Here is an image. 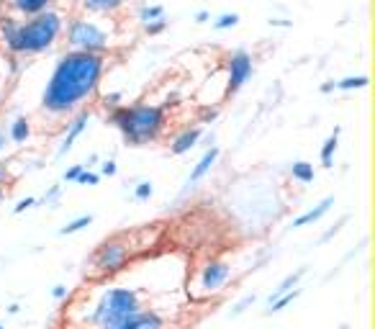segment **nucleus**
Wrapping results in <instances>:
<instances>
[{"label": "nucleus", "mask_w": 375, "mask_h": 329, "mask_svg": "<svg viewBox=\"0 0 375 329\" xmlns=\"http://www.w3.org/2000/svg\"><path fill=\"white\" fill-rule=\"evenodd\" d=\"M105 54L70 49L57 60L41 93V108L52 116H67L88 101L100 85Z\"/></svg>", "instance_id": "obj_1"}, {"label": "nucleus", "mask_w": 375, "mask_h": 329, "mask_svg": "<svg viewBox=\"0 0 375 329\" xmlns=\"http://www.w3.org/2000/svg\"><path fill=\"white\" fill-rule=\"evenodd\" d=\"M62 13L46 8L41 13L26 15V21L0 18V41L13 57H34L49 52L62 37Z\"/></svg>", "instance_id": "obj_2"}, {"label": "nucleus", "mask_w": 375, "mask_h": 329, "mask_svg": "<svg viewBox=\"0 0 375 329\" xmlns=\"http://www.w3.org/2000/svg\"><path fill=\"white\" fill-rule=\"evenodd\" d=\"M108 124L119 129L126 144L144 147V144L157 142L162 136L167 127V116L162 105H113V111L108 113Z\"/></svg>", "instance_id": "obj_3"}, {"label": "nucleus", "mask_w": 375, "mask_h": 329, "mask_svg": "<svg viewBox=\"0 0 375 329\" xmlns=\"http://www.w3.org/2000/svg\"><path fill=\"white\" fill-rule=\"evenodd\" d=\"M139 309H142V304H139V293L134 288H111V291L103 293L100 304L93 311V322L105 329L121 322V319H126L129 314H134Z\"/></svg>", "instance_id": "obj_4"}, {"label": "nucleus", "mask_w": 375, "mask_h": 329, "mask_svg": "<svg viewBox=\"0 0 375 329\" xmlns=\"http://www.w3.org/2000/svg\"><path fill=\"white\" fill-rule=\"evenodd\" d=\"M67 44L70 49H77V52L105 54L111 46V39H108V31L100 29L96 21L75 18L67 26Z\"/></svg>", "instance_id": "obj_5"}, {"label": "nucleus", "mask_w": 375, "mask_h": 329, "mask_svg": "<svg viewBox=\"0 0 375 329\" xmlns=\"http://www.w3.org/2000/svg\"><path fill=\"white\" fill-rule=\"evenodd\" d=\"M129 254H131V245L126 242L124 234L113 237V240H105L103 245L98 247L96 254H93V268L98 273H116L126 265Z\"/></svg>", "instance_id": "obj_6"}, {"label": "nucleus", "mask_w": 375, "mask_h": 329, "mask_svg": "<svg viewBox=\"0 0 375 329\" xmlns=\"http://www.w3.org/2000/svg\"><path fill=\"white\" fill-rule=\"evenodd\" d=\"M252 77V54L244 49H237L229 57V80H226V98L239 93L244 82Z\"/></svg>", "instance_id": "obj_7"}, {"label": "nucleus", "mask_w": 375, "mask_h": 329, "mask_svg": "<svg viewBox=\"0 0 375 329\" xmlns=\"http://www.w3.org/2000/svg\"><path fill=\"white\" fill-rule=\"evenodd\" d=\"M105 329H165V319L157 314V311H134V314H129L126 319H121V322L111 324V327Z\"/></svg>", "instance_id": "obj_8"}, {"label": "nucleus", "mask_w": 375, "mask_h": 329, "mask_svg": "<svg viewBox=\"0 0 375 329\" xmlns=\"http://www.w3.org/2000/svg\"><path fill=\"white\" fill-rule=\"evenodd\" d=\"M229 273H232V268H229L226 262H209L201 273V288H206V291H218V288L226 283Z\"/></svg>", "instance_id": "obj_9"}, {"label": "nucleus", "mask_w": 375, "mask_h": 329, "mask_svg": "<svg viewBox=\"0 0 375 329\" xmlns=\"http://www.w3.org/2000/svg\"><path fill=\"white\" fill-rule=\"evenodd\" d=\"M88 121H91V111H88V108H83V111L75 116V121L70 124L67 134H65V139H62V144H60V150H57V157H65V155H67V152L75 147L77 136H80L85 129H88Z\"/></svg>", "instance_id": "obj_10"}, {"label": "nucleus", "mask_w": 375, "mask_h": 329, "mask_svg": "<svg viewBox=\"0 0 375 329\" xmlns=\"http://www.w3.org/2000/svg\"><path fill=\"white\" fill-rule=\"evenodd\" d=\"M216 160H218V147H211V150L203 152V157L195 162V167L190 170V175H188V188H193L195 183H201L211 172V167L216 164Z\"/></svg>", "instance_id": "obj_11"}, {"label": "nucleus", "mask_w": 375, "mask_h": 329, "mask_svg": "<svg viewBox=\"0 0 375 329\" xmlns=\"http://www.w3.org/2000/svg\"><path fill=\"white\" fill-rule=\"evenodd\" d=\"M203 136V129L201 127H193V129H185L180 136H175V142L170 144V152H173L175 157H180V155H185V152H190L195 147V144L201 142Z\"/></svg>", "instance_id": "obj_12"}, {"label": "nucleus", "mask_w": 375, "mask_h": 329, "mask_svg": "<svg viewBox=\"0 0 375 329\" xmlns=\"http://www.w3.org/2000/svg\"><path fill=\"white\" fill-rule=\"evenodd\" d=\"M57 0H11V6H13L15 13L21 15H34V13H41L46 8H52Z\"/></svg>", "instance_id": "obj_13"}, {"label": "nucleus", "mask_w": 375, "mask_h": 329, "mask_svg": "<svg viewBox=\"0 0 375 329\" xmlns=\"http://www.w3.org/2000/svg\"><path fill=\"white\" fill-rule=\"evenodd\" d=\"M331 206H334V198H324L322 203H319V206H316V209H311V211H306V214H303V217H298V219H293V226H306V224H314V221H319V219L324 217V214H327V211L331 209Z\"/></svg>", "instance_id": "obj_14"}, {"label": "nucleus", "mask_w": 375, "mask_h": 329, "mask_svg": "<svg viewBox=\"0 0 375 329\" xmlns=\"http://www.w3.org/2000/svg\"><path fill=\"white\" fill-rule=\"evenodd\" d=\"M126 6V0H83V8L88 13H116Z\"/></svg>", "instance_id": "obj_15"}, {"label": "nucleus", "mask_w": 375, "mask_h": 329, "mask_svg": "<svg viewBox=\"0 0 375 329\" xmlns=\"http://www.w3.org/2000/svg\"><path fill=\"white\" fill-rule=\"evenodd\" d=\"M339 131H342V129L337 127L334 131H331L329 139L324 142V147H322V164L324 167H331V164H334V152H337V144H339Z\"/></svg>", "instance_id": "obj_16"}, {"label": "nucleus", "mask_w": 375, "mask_h": 329, "mask_svg": "<svg viewBox=\"0 0 375 329\" xmlns=\"http://www.w3.org/2000/svg\"><path fill=\"white\" fill-rule=\"evenodd\" d=\"M31 136V127H29V119L26 116H18V119L11 124V139L15 144H23L26 139Z\"/></svg>", "instance_id": "obj_17"}, {"label": "nucleus", "mask_w": 375, "mask_h": 329, "mask_svg": "<svg viewBox=\"0 0 375 329\" xmlns=\"http://www.w3.org/2000/svg\"><path fill=\"white\" fill-rule=\"evenodd\" d=\"M291 175L298 180V183H314V164L303 162V160H301V162H293Z\"/></svg>", "instance_id": "obj_18"}, {"label": "nucleus", "mask_w": 375, "mask_h": 329, "mask_svg": "<svg viewBox=\"0 0 375 329\" xmlns=\"http://www.w3.org/2000/svg\"><path fill=\"white\" fill-rule=\"evenodd\" d=\"M370 77L368 75H355V77H342L334 82V90H362L368 88Z\"/></svg>", "instance_id": "obj_19"}, {"label": "nucleus", "mask_w": 375, "mask_h": 329, "mask_svg": "<svg viewBox=\"0 0 375 329\" xmlns=\"http://www.w3.org/2000/svg\"><path fill=\"white\" fill-rule=\"evenodd\" d=\"M298 296H301V291H285V293H280L278 299L270 301V309H268V311H270V314H278V311H283V309L288 307V304H293V301L298 299Z\"/></svg>", "instance_id": "obj_20"}, {"label": "nucleus", "mask_w": 375, "mask_h": 329, "mask_svg": "<svg viewBox=\"0 0 375 329\" xmlns=\"http://www.w3.org/2000/svg\"><path fill=\"white\" fill-rule=\"evenodd\" d=\"M303 276H306V268H298V270H296V273H291V276L285 278L283 283H280V285H278V288H275V291H272L270 301H272V299H278L280 293H285V291H291L293 285L298 283V280H301V278H303Z\"/></svg>", "instance_id": "obj_21"}, {"label": "nucleus", "mask_w": 375, "mask_h": 329, "mask_svg": "<svg viewBox=\"0 0 375 329\" xmlns=\"http://www.w3.org/2000/svg\"><path fill=\"white\" fill-rule=\"evenodd\" d=\"M91 224H93V217H91V214H85V217L72 219L67 226H62L60 234H62V237H67V234H75V232H80V229H85V226H91Z\"/></svg>", "instance_id": "obj_22"}, {"label": "nucleus", "mask_w": 375, "mask_h": 329, "mask_svg": "<svg viewBox=\"0 0 375 329\" xmlns=\"http://www.w3.org/2000/svg\"><path fill=\"white\" fill-rule=\"evenodd\" d=\"M142 26H144V34H147V37H159V34H165V31H167L170 21H167L165 15H159V18H154V21L142 23Z\"/></svg>", "instance_id": "obj_23"}, {"label": "nucleus", "mask_w": 375, "mask_h": 329, "mask_svg": "<svg viewBox=\"0 0 375 329\" xmlns=\"http://www.w3.org/2000/svg\"><path fill=\"white\" fill-rule=\"evenodd\" d=\"M159 15H165V6H142L139 8V21L147 23V21H154Z\"/></svg>", "instance_id": "obj_24"}, {"label": "nucleus", "mask_w": 375, "mask_h": 329, "mask_svg": "<svg viewBox=\"0 0 375 329\" xmlns=\"http://www.w3.org/2000/svg\"><path fill=\"white\" fill-rule=\"evenodd\" d=\"M237 23H239V13H221L216 21H213V29L226 31V29H234Z\"/></svg>", "instance_id": "obj_25"}, {"label": "nucleus", "mask_w": 375, "mask_h": 329, "mask_svg": "<svg viewBox=\"0 0 375 329\" xmlns=\"http://www.w3.org/2000/svg\"><path fill=\"white\" fill-rule=\"evenodd\" d=\"M98 180H100V175H98V172H91V170H85V167H83V172L77 175L75 183H80V186H98Z\"/></svg>", "instance_id": "obj_26"}, {"label": "nucleus", "mask_w": 375, "mask_h": 329, "mask_svg": "<svg viewBox=\"0 0 375 329\" xmlns=\"http://www.w3.org/2000/svg\"><path fill=\"white\" fill-rule=\"evenodd\" d=\"M152 191H154V188H152V183H139V186H136V191H134V198H136V201H147V198L152 195Z\"/></svg>", "instance_id": "obj_27"}, {"label": "nucleus", "mask_w": 375, "mask_h": 329, "mask_svg": "<svg viewBox=\"0 0 375 329\" xmlns=\"http://www.w3.org/2000/svg\"><path fill=\"white\" fill-rule=\"evenodd\" d=\"M116 170H119V167H116V162H113V160H105V162L100 164V175H105V178H113V175H116Z\"/></svg>", "instance_id": "obj_28"}, {"label": "nucleus", "mask_w": 375, "mask_h": 329, "mask_svg": "<svg viewBox=\"0 0 375 329\" xmlns=\"http://www.w3.org/2000/svg\"><path fill=\"white\" fill-rule=\"evenodd\" d=\"M83 167H85V164H75V167H70V170L65 172V183H75L77 175L83 172Z\"/></svg>", "instance_id": "obj_29"}, {"label": "nucleus", "mask_w": 375, "mask_h": 329, "mask_svg": "<svg viewBox=\"0 0 375 329\" xmlns=\"http://www.w3.org/2000/svg\"><path fill=\"white\" fill-rule=\"evenodd\" d=\"M34 203H37V198H23V201H18V203H15L13 214H23V211H26V209H31Z\"/></svg>", "instance_id": "obj_30"}, {"label": "nucleus", "mask_w": 375, "mask_h": 329, "mask_svg": "<svg viewBox=\"0 0 375 329\" xmlns=\"http://www.w3.org/2000/svg\"><path fill=\"white\" fill-rule=\"evenodd\" d=\"M52 296H54V299H57V301H62V299H65V296H67V288H65V285H54Z\"/></svg>", "instance_id": "obj_31"}, {"label": "nucleus", "mask_w": 375, "mask_h": 329, "mask_svg": "<svg viewBox=\"0 0 375 329\" xmlns=\"http://www.w3.org/2000/svg\"><path fill=\"white\" fill-rule=\"evenodd\" d=\"M209 18H211L209 11H198V13L193 15V21H195V23H206V21H209Z\"/></svg>", "instance_id": "obj_32"}, {"label": "nucleus", "mask_w": 375, "mask_h": 329, "mask_svg": "<svg viewBox=\"0 0 375 329\" xmlns=\"http://www.w3.org/2000/svg\"><path fill=\"white\" fill-rule=\"evenodd\" d=\"M252 301H255V296H247V299L242 301L239 307L234 309V314H242V311H244V309H247V307H249V304H252Z\"/></svg>", "instance_id": "obj_33"}, {"label": "nucleus", "mask_w": 375, "mask_h": 329, "mask_svg": "<svg viewBox=\"0 0 375 329\" xmlns=\"http://www.w3.org/2000/svg\"><path fill=\"white\" fill-rule=\"evenodd\" d=\"M57 195H60V186H54L52 191H49V193L44 195V201L46 203H52V201H57Z\"/></svg>", "instance_id": "obj_34"}, {"label": "nucleus", "mask_w": 375, "mask_h": 329, "mask_svg": "<svg viewBox=\"0 0 375 329\" xmlns=\"http://www.w3.org/2000/svg\"><path fill=\"white\" fill-rule=\"evenodd\" d=\"M6 180H11V172H8V164L0 162V186H3Z\"/></svg>", "instance_id": "obj_35"}, {"label": "nucleus", "mask_w": 375, "mask_h": 329, "mask_svg": "<svg viewBox=\"0 0 375 329\" xmlns=\"http://www.w3.org/2000/svg\"><path fill=\"white\" fill-rule=\"evenodd\" d=\"M6 150V134H3V131H0V152Z\"/></svg>", "instance_id": "obj_36"}, {"label": "nucleus", "mask_w": 375, "mask_h": 329, "mask_svg": "<svg viewBox=\"0 0 375 329\" xmlns=\"http://www.w3.org/2000/svg\"><path fill=\"white\" fill-rule=\"evenodd\" d=\"M0 201H3V191H0Z\"/></svg>", "instance_id": "obj_37"}, {"label": "nucleus", "mask_w": 375, "mask_h": 329, "mask_svg": "<svg viewBox=\"0 0 375 329\" xmlns=\"http://www.w3.org/2000/svg\"><path fill=\"white\" fill-rule=\"evenodd\" d=\"M0 329H3V324H0Z\"/></svg>", "instance_id": "obj_38"}]
</instances>
